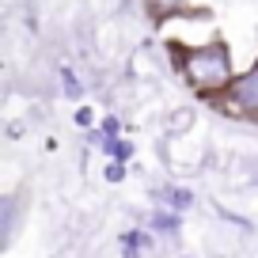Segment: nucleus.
<instances>
[{
  "label": "nucleus",
  "mask_w": 258,
  "mask_h": 258,
  "mask_svg": "<svg viewBox=\"0 0 258 258\" xmlns=\"http://www.w3.org/2000/svg\"><path fill=\"white\" fill-rule=\"evenodd\" d=\"M171 57L178 61V73L198 95H213L232 80V61H228L224 42H209V46H178L175 42Z\"/></svg>",
  "instance_id": "f257e3e1"
},
{
  "label": "nucleus",
  "mask_w": 258,
  "mask_h": 258,
  "mask_svg": "<svg viewBox=\"0 0 258 258\" xmlns=\"http://www.w3.org/2000/svg\"><path fill=\"white\" fill-rule=\"evenodd\" d=\"M228 95H232V110H239L243 118L258 121V64L243 80H235L232 88H228Z\"/></svg>",
  "instance_id": "f03ea898"
},
{
  "label": "nucleus",
  "mask_w": 258,
  "mask_h": 258,
  "mask_svg": "<svg viewBox=\"0 0 258 258\" xmlns=\"http://www.w3.org/2000/svg\"><path fill=\"white\" fill-rule=\"evenodd\" d=\"M178 4H182V0H148V8L156 12V19H163V16H167V12H175Z\"/></svg>",
  "instance_id": "7ed1b4c3"
}]
</instances>
